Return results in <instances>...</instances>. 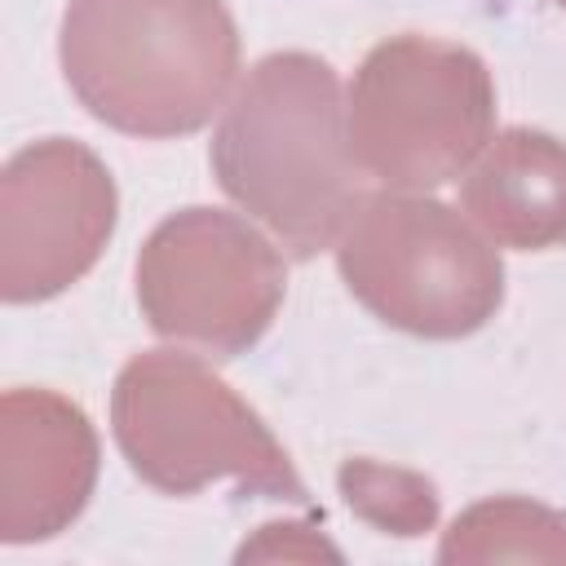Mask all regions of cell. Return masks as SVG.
<instances>
[{"label":"cell","mask_w":566,"mask_h":566,"mask_svg":"<svg viewBox=\"0 0 566 566\" xmlns=\"http://www.w3.org/2000/svg\"><path fill=\"white\" fill-rule=\"evenodd\" d=\"M208 164L226 199L296 261L336 248L363 199V168L332 62L305 49L256 57L217 115Z\"/></svg>","instance_id":"1"},{"label":"cell","mask_w":566,"mask_h":566,"mask_svg":"<svg viewBox=\"0 0 566 566\" xmlns=\"http://www.w3.org/2000/svg\"><path fill=\"white\" fill-rule=\"evenodd\" d=\"M57 62L97 124L155 142L186 137L234 93L239 27L226 0H71Z\"/></svg>","instance_id":"2"},{"label":"cell","mask_w":566,"mask_h":566,"mask_svg":"<svg viewBox=\"0 0 566 566\" xmlns=\"http://www.w3.org/2000/svg\"><path fill=\"white\" fill-rule=\"evenodd\" d=\"M111 433L133 478L164 495L234 482L256 500H310L261 411L195 354H133L111 385Z\"/></svg>","instance_id":"3"},{"label":"cell","mask_w":566,"mask_h":566,"mask_svg":"<svg viewBox=\"0 0 566 566\" xmlns=\"http://www.w3.org/2000/svg\"><path fill=\"white\" fill-rule=\"evenodd\" d=\"M336 270L367 314L420 340H464L504 305L495 243L424 190L363 195L336 239Z\"/></svg>","instance_id":"4"},{"label":"cell","mask_w":566,"mask_h":566,"mask_svg":"<svg viewBox=\"0 0 566 566\" xmlns=\"http://www.w3.org/2000/svg\"><path fill=\"white\" fill-rule=\"evenodd\" d=\"M345 115L367 177L389 190H433L464 177L495 137V80L469 44L402 31L367 49Z\"/></svg>","instance_id":"5"},{"label":"cell","mask_w":566,"mask_h":566,"mask_svg":"<svg viewBox=\"0 0 566 566\" xmlns=\"http://www.w3.org/2000/svg\"><path fill=\"white\" fill-rule=\"evenodd\" d=\"M283 296V252L226 208H177L137 252V305L150 332L212 358L248 354L279 318Z\"/></svg>","instance_id":"6"},{"label":"cell","mask_w":566,"mask_h":566,"mask_svg":"<svg viewBox=\"0 0 566 566\" xmlns=\"http://www.w3.org/2000/svg\"><path fill=\"white\" fill-rule=\"evenodd\" d=\"M119 190L97 150L75 137H40L0 168V296L40 305L75 287L106 252Z\"/></svg>","instance_id":"7"},{"label":"cell","mask_w":566,"mask_h":566,"mask_svg":"<svg viewBox=\"0 0 566 566\" xmlns=\"http://www.w3.org/2000/svg\"><path fill=\"white\" fill-rule=\"evenodd\" d=\"M102 442L80 402L57 389H4L0 398V539L44 544L93 500Z\"/></svg>","instance_id":"8"},{"label":"cell","mask_w":566,"mask_h":566,"mask_svg":"<svg viewBox=\"0 0 566 566\" xmlns=\"http://www.w3.org/2000/svg\"><path fill=\"white\" fill-rule=\"evenodd\" d=\"M464 217L500 248L566 243V142L544 128H500L460 181Z\"/></svg>","instance_id":"9"},{"label":"cell","mask_w":566,"mask_h":566,"mask_svg":"<svg viewBox=\"0 0 566 566\" xmlns=\"http://www.w3.org/2000/svg\"><path fill=\"white\" fill-rule=\"evenodd\" d=\"M438 562H566V517L526 495L478 500L442 535Z\"/></svg>","instance_id":"10"},{"label":"cell","mask_w":566,"mask_h":566,"mask_svg":"<svg viewBox=\"0 0 566 566\" xmlns=\"http://www.w3.org/2000/svg\"><path fill=\"white\" fill-rule=\"evenodd\" d=\"M336 486L363 522L389 535H424L438 522V491L429 478L411 469H394L376 460H345L336 473Z\"/></svg>","instance_id":"11"},{"label":"cell","mask_w":566,"mask_h":566,"mask_svg":"<svg viewBox=\"0 0 566 566\" xmlns=\"http://www.w3.org/2000/svg\"><path fill=\"white\" fill-rule=\"evenodd\" d=\"M557 4H562V9H566V0H557Z\"/></svg>","instance_id":"12"}]
</instances>
